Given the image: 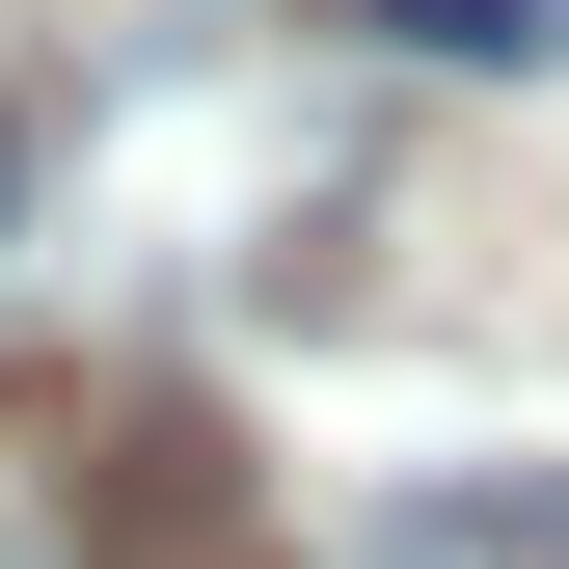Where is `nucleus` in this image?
Returning <instances> with one entry per match:
<instances>
[{"label":"nucleus","instance_id":"obj_1","mask_svg":"<svg viewBox=\"0 0 569 569\" xmlns=\"http://www.w3.org/2000/svg\"><path fill=\"white\" fill-rule=\"evenodd\" d=\"M352 28H380V54H435V82H542V54H569V0H352Z\"/></svg>","mask_w":569,"mask_h":569},{"label":"nucleus","instance_id":"obj_2","mask_svg":"<svg viewBox=\"0 0 569 569\" xmlns=\"http://www.w3.org/2000/svg\"><path fill=\"white\" fill-rule=\"evenodd\" d=\"M380 569H569V488H435Z\"/></svg>","mask_w":569,"mask_h":569},{"label":"nucleus","instance_id":"obj_3","mask_svg":"<svg viewBox=\"0 0 569 569\" xmlns=\"http://www.w3.org/2000/svg\"><path fill=\"white\" fill-rule=\"evenodd\" d=\"M0 244H28V136H0Z\"/></svg>","mask_w":569,"mask_h":569}]
</instances>
